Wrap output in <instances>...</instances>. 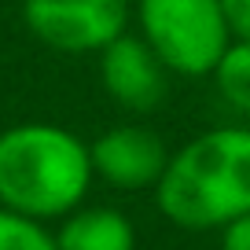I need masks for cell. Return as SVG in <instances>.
Instances as JSON below:
<instances>
[{
	"label": "cell",
	"mask_w": 250,
	"mask_h": 250,
	"mask_svg": "<svg viewBox=\"0 0 250 250\" xmlns=\"http://www.w3.org/2000/svg\"><path fill=\"white\" fill-rule=\"evenodd\" d=\"M166 221L188 232L225 228L250 213V129L217 125L173 151L155 184Z\"/></svg>",
	"instance_id": "cell-1"
},
{
	"label": "cell",
	"mask_w": 250,
	"mask_h": 250,
	"mask_svg": "<svg viewBox=\"0 0 250 250\" xmlns=\"http://www.w3.org/2000/svg\"><path fill=\"white\" fill-rule=\"evenodd\" d=\"M88 144L52 122H19L0 133V206L37 221L66 217L92 188Z\"/></svg>",
	"instance_id": "cell-2"
},
{
	"label": "cell",
	"mask_w": 250,
	"mask_h": 250,
	"mask_svg": "<svg viewBox=\"0 0 250 250\" xmlns=\"http://www.w3.org/2000/svg\"><path fill=\"white\" fill-rule=\"evenodd\" d=\"M140 37L177 78H210L232 33L221 0H136Z\"/></svg>",
	"instance_id": "cell-3"
},
{
	"label": "cell",
	"mask_w": 250,
	"mask_h": 250,
	"mask_svg": "<svg viewBox=\"0 0 250 250\" xmlns=\"http://www.w3.org/2000/svg\"><path fill=\"white\" fill-rule=\"evenodd\" d=\"M22 26L59 55H100L129 30V0H22Z\"/></svg>",
	"instance_id": "cell-4"
},
{
	"label": "cell",
	"mask_w": 250,
	"mask_h": 250,
	"mask_svg": "<svg viewBox=\"0 0 250 250\" xmlns=\"http://www.w3.org/2000/svg\"><path fill=\"white\" fill-rule=\"evenodd\" d=\"M96 66L103 92L129 114H151L169 96V66L140 33L125 30L122 37H114L96 55Z\"/></svg>",
	"instance_id": "cell-5"
},
{
	"label": "cell",
	"mask_w": 250,
	"mask_h": 250,
	"mask_svg": "<svg viewBox=\"0 0 250 250\" xmlns=\"http://www.w3.org/2000/svg\"><path fill=\"white\" fill-rule=\"evenodd\" d=\"M88 158H92V173L107 180L110 188L144 191V188L158 184L166 162H169V151L155 129L125 122V125H110L107 133L96 136L88 144Z\"/></svg>",
	"instance_id": "cell-6"
},
{
	"label": "cell",
	"mask_w": 250,
	"mask_h": 250,
	"mask_svg": "<svg viewBox=\"0 0 250 250\" xmlns=\"http://www.w3.org/2000/svg\"><path fill=\"white\" fill-rule=\"evenodd\" d=\"M59 250H136V228L114 206H78L55 232Z\"/></svg>",
	"instance_id": "cell-7"
},
{
	"label": "cell",
	"mask_w": 250,
	"mask_h": 250,
	"mask_svg": "<svg viewBox=\"0 0 250 250\" xmlns=\"http://www.w3.org/2000/svg\"><path fill=\"white\" fill-rule=\"evenodd\" d=\"M213 88L228 103V110L250 118V44L247 41H232L225 55L213 66Z\"/></svg>",
	"instance_id": "cell-8"
},
{
	"label": "cell",
	"mask_w": 250,
	"mask_h": 250,
	"mask_svg": "<svg viewBox=\"0 0 250 250\" xmlns=\"http://www.w3.org/2000/svg\"><path fill=\"white\" fill-rule=\"evenodd\" d=\"M0 250H59L44 221L0 206Z\"/></svg>",
	"instance_id": "cell-9"
},
{
	"label": "cell",
	"mask_w": 250,
	"mask_h": 250,
	"mask_svg": "<svg viewBox=\"0 0 250 250\" xmlns=\"http://www.w3.org/2000/svg\"><path fill=\"white\" fill-rule=\"evenodd\" d=\"M221 8H225V22L232 41L250 44V0H221Z\"/></svg>",
	"instance_id": "cell-10"
},
{
	"label": "cell",
	"mask_w": 250,
	"mask_h": 250,
	"mask_svg": "<svg viewBox=\"0 0 250 250\" xmlns=\"http://www.w3.org/2000/svg\"><path fill=\"white\" fill-rule=\"evenodd\" d=\"M221 250H250V213L235 217L232 225L221 228Z\"/></svg>",
	"instance_id": "cell-11"
},
{
	"label": "cell",
	"mask_w": 250,
	"mask_h": 250,
	"mask_svg": "<svg viewBox=\"0 0 250 250\" xmlns=\"http://www.w3.org/2000/svg\"><path fill=\"white\" fill-rule=\"evenodd\" d=\"M133 4H136V0H129V8H133Z\"/></svg>",
	"instance_id": "cell-12"
}]
</instances>
